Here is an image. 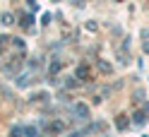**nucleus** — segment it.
Segmentation results:
<instances>
[{
	"mask_svg": "<svg viewBox=\"0 0 149 137\" xmlns=\"http://www.w3.org/2000/svg\"><path fill=\"white\" fill-rule=\"evenodd\" d=\"M87 72H89V70H87L84 65H79V67H77V77H79V79H84V77H87Z\"/></svg>",
	"mask_w": 149,
	"mask_h": 137,
	"instance_id": "obj_3",
	"label": "nucleus"
},
{
	"mask_svg": "<svg viewBox=\"0 0 149 137\" xmlns=\"http://www.w3.org/2000/svg\"><path fill=\"white\" fill-rule=\"evenodd\" d=\"M58 70H60V63H58V60L51 63V72H58Z\"/></svg>",
	"mask_w": 149,
	"mask_h": 137,
	"instance_id": "obj_6",
	"label": "nucleus"
},
{
	"mask_svg": "<svg viewBox=\"0 0 149 137\" xmlns=\"http://www.w3.org/2000/svg\"><path fill=\"white\" fill-rule=\"evenodd\" d=\"M26 137H36V135H39V130H36V127H26Z\"/></svg>",
	"mask_w": 149,
	"mask_h": 137,
	"instance_id": "obj_4",
	"label": "nucleus"
},
{
	"mask_svg": "<svg viewBox=\"0 0 149 137\" xmlns=\"http://www.w3.org/2000/svg\"><path fill=\"white\" fill-rule=\"evenodd\" d=\"M22 135V127H15V130H12V137H19Z\"/></svg>",
	"mask_w": 149,
	"mask_h": 137,
	"instance_id": "obj_7",
	"label": "nucleus"
},
{
	"mask_svg": "<svg viewBox=\"0 0 149 137\" xmlns=\"http://www.w3.org/2000/svg\"><path fill=\"white\" fill-rule=\"evenodd\" d=\"M60 130H63V123L60 120H55V123L48 125V132H60Z\"/></svg>",
	"mask_w": 149,
	"mask_h": 137,
	"instance_id": "obj_2",
	"label": "nucleus"
},
{
	"mask_svg": "<svg viewBox=\"0 0 149 137\" xmlns=\"http://www.w3.org/2000/svg\"><path fill=\"white\" fill-rule=\"evenodd\" d=\"M31 22H34V17H29V15H24V17H22V24H24V26H29Z\"/></svg>",
	"mask_w": 149,
	"mask_h": 137,
	"instance_id": "obj_5",
	"label": "nucleus"
},
{
	"mask_svg": "<svg viewBox=\"0 0 149 137\" xmlns=\"http://www.w3.org/2000/svg\"><path fill=\"white\" fill-rule=\"evenodd\" d=\"M72 111L77 113L79 118H89V108H87L84 104H77V106H72Z\"/></svg>",
	"mask_w": 149,
	"mask_h": 137,
	"instance_id": "obj_1",
	"label": "nucleus"
}]
</instances>
